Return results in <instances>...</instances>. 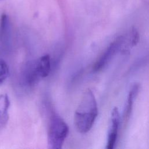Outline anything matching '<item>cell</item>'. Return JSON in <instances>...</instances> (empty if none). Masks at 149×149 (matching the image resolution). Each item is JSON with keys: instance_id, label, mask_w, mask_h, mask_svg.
Masks as SVG:
<instances>
[{"instance_id": "cell-1", "label": "cell", "mask_w": 149, "mask_h": 149, "mask_svg": "<svg viewBox=\"0 0 149 149\" xmlns=\"http://www.w3.org/2000/svg\"><path fill=\"white\" fill-rule=\"evenodd\" d=\"M98 113L95 95L93 91L88 88L83 94L74 112V123L76 130L81 133L89 132L94 124Z\"/></svg>"}, {"instance_id": "cell-2", "label": "cell", "mask_w": 149, "mask_h": 149, "mask_svg": "<svg viewBox=\"0 0 149 149\" xmlns=\"http://www.w3.org/2000/svg\"><path fill=\"white\" fill-rule=\"evenodd\" d=\"M69 127L56 113L51 116L48 130V145L51 149H61L68 135Z\"/></svg>"}, {"instance_id": "cell-3", "label": "cell", "mask_w": 149, "mask_h": 149, "mask_svg": "<svg viewBox=\"0 0 149 149\" xmlns=\"http://www.w3.org/2000/svg\"><path fill=\"white\" fill-rule=\"evenodd\" d=\"M123 42L124 35L120 36L116 38L95 62L93 66V71L98 72L105 67L114 55L119 51L121 50Z\"/></svg>"}, {"instance_id": "cell-4", "label": "cell", "mask_w": 149, "mask_h": 149, "mask_svg": "<svg viewBox=\"0 0 149 149\" xmlns=\"http://www.w3.org/2000/svg\"><path fill=\"white\" fill-rule=\"evenodd\" d=\"M41 79L42 78L38 70L36 60L28 62L25 65L22 74L23 84L28 87H33L37 84Z\"/></svg>"}, {"instance_id": "cell-5", "label": "cell", "mask_w": 149, "mask_h": 149, "mask_svg": "<svg viewBox=\"0 0 149 149\" xmlns=\"http://www.w3.org/2000/svg\"><path fill=\"white\" fill-rule=\"evenodd\" d=\"M120 124V115L118 108L112 109L111 115L110 125L108 131V136L107 143V148L112 149L114 147L118 133Z\"/></svg>"}, {"instance_id": "cell-6", "label": "cell", "mask_w": 149, "mask_h": 149, "mask_svg": "<svg viewBox=\"0 0 149 149\" xmlns=\"http://www.w3.org/2000/svg\"><path fill=\"white\" fill-rule=\"evenodd\" d=\"M11 34V24L8 16L5 13L0 17V45L7 48L9 44Z\"/></svg>"}, {"instance_id": "cell-7", "label": "cell", "mask_w": 149, "mask_h": 149, "mask_svg": "<svg viewBox=\"0 0 149 149\" xmlns=\"http://www.w3.org/2000/svg\"><path fill=\"white\" fill-rule=\"evenodd\" d=\"M10 100L7 94H0V132L6 126L9 120Z\"/></svg>"}, {"instance_id": "cell-8", "label": "cell", "mask_w": 149, "mask_h": 149, "mask_svg": "<svg viewBox=\"0 0 149 149\" xmlns=\"http://www.w3.org/2000/svg\"><path fill=\"white\" fill-rule=\"evenodd\" d=\"M38 70L42 79L47 77L51 70V58L49 55H44L36 59Z\"/></svg>"}, {"instance_id": "cell-9", "label": "cell", "mask_w": 149, "mask_h": 149, "mask_svg": "<svg viewBox=\"0 0 149 149\" xmlns=\"http://www.w3.org/2000/svg\"><path fill=\"white\" fill-rule=\"evenodd\" d=\"M139 86L137 84L134 85L132 88L131 90L129 91V95H128V98L127 101V104L125 107V110L124 112V120L125 121L127 120L131 113L132 108H133V102L134 100L136 98L138 91H139Z\"/></svg>"}, {"instance_id": "cell-10", "label": "cell", "mask_w": 149, "mask_h": 149, "mask_svg": "<svg viewBox=\"0 0 149 149\" xmlns=\"http://www.w3.org/2000/svg\"><path fill=\"white\" fill-rule=\"evenodd\" d=\"M9 74V69L6 62L0 59V84L3 83Z\"/></svg>"}]
</instances>
